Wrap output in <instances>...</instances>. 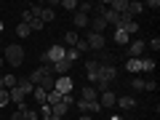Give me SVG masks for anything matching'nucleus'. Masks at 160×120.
<instances>
[{
  "label": "nucleus",
  "mask_w": 160,
  "mask_h": 120,
  "mask_svg": "<svg viewBox=\"0 0 160 120\" xmlns=\"http://www.w3.org/2000/svg\"><path fill=\"white\" fill-rule=\"evenodd\" d=\"M3 62H8L11 67H19V64L24 62V48L19 46V43H13V46H6V53H3Z\"/></svg>",
  "instance_id": "nucleus-1"
},
{
  "label": "nucleus",
  "mask_w": 160,
  "mask_h": 120,
  "mask_svg": "<svg viewBox=\"0 0 160 120\" xmlns=\"http://www.w3.org/2000/svg\"><path fill=\"white\" fill-rule=\"evenodd\" d=\"M115 75H118L115 72V64H99V80L93 86H99V83H102V86H112Z\"/></svg>",
  "instance_id": "nucleus-2"
},
{
  "label": "nucleus",
  "mask_w": 160,
  "mask_h": 120,
  "mask_svg": "<svg viewBox=\"0 0 160 120\" xmlns=\"http://www.w3.org/2000/svg\"><path fill=\"white\" fill-rule=\"evenodd\" d=\"M86 78H88V86H93L99 80V62L96 59H88L86 62Z\"/></svg>",
  "instance_id": "nucleus-3"
},
{
  "label": "nucleus",
  "mask_w": 160,
  "mask_h": 120,
  "mask_svg": "<svg viewBox=\"0 0 160 120\" xmlns=\"http://www.w3.org/2000/svg\"><path fill=\"white\" fill-rule=\"evenodd\" d=\"M86 43H88V48H93V51H104V46H107L104 35H96V32H88Z\"/></svg>",
  "instance_id": "nucleus-4"
},
{
  "label": "nucleus",
  "mask_w": 160,
  "mask_h": 120,
  "mask_svg": "<svg viewBox=\"0 0 160 120\" xmlns=\"http://www.w3.org/2000/svg\"><path fill=\"white\" fill-rule=\"evenodd\" d=\"M53 91H59L62 96H69V91H72V78H69V75L56 78V86H53Z\"/></svg>",
  "instance_id": "nucleus-5"
},
{
  "label": "nucleus",
  "mask_w": 160,
  "mask_h": 120,
  "mask_svg": "<svg viewBox=\"0 0 160 120\" xmlns=\"http://www.w3.org/2000/svg\"><path fill=\"white\" fill-rule=\"evenodd\" d=\"M69 107H72V96H64L59 104H53V107H51V112H53V118H64Z\"/></svg>",
  "instance_id": "nucleus-6"
},
{
  "label": "nucleus",
  "mask_w": 160,
  "mask_h": 120,
  "mask_svg": "<svg viewBox=\"0 0 160 120\" xmlns=\"http://www.w3.org/2000/svg\"><path fill=\"white\" fill-rule=\"evenodd\" d=\"M48 75H51V67H38L35 69V72H29V83H32V86H40V83H43V78H48Z\"/></svg>",
  "instance_id": "nucleus-7"
},
{
  "label": "nucleus",
  "mask_w": 160,
  "mask_h": 120,
  "mask_svg": "<svg viewBox=\"0 0 160 120\" xmlns=\"http://www.w3.org/2000/svg\"><path fill=\"white\" fill-rule=\"evenodd\" d=\"M144 48H147V43H144V40H133V43H131V46H128V59H139V56H142V53H144Z\"/></svg>",
  "instance_id": "nucleus-8"
},
{
  "label": "nucleus",
  "mask_w": 160,
  "mask_h": 120,
  "mask_svg": "<svg viewBox=\"0 0 160 120\" xmlns=\"http://www.w3.org/2000/svg\"><path fill=\"white\" fill-rule=\"evenodd\" d=\"M69 67H72V64H69L67 59H62V62H56V64H51V75L56 72V78H64V75L69 72Z\"/></svg>",
  "instance_id": "nucleus-9"
},
{
  "label": "nucleus",
  "mask_w": 160,
  "mask_h": 120,
  "mask_svg": "<svg viewBox=\"0 0 160 120\" xmlns=\"http://www.w3.org/2000/svg\"><path fill=\"white\" fill-rule=\"evenodd\" d=\"M107 8H109V11H115L118 16H123V13H128V0H112Z\"/></svg>",
  "instance_id": "nucleus-10"
},
{
  "label": "nucleus",
  "mask_w": 160,
  "mask_h": 120,
  "mask_svg": "<svg viewBox=\"0 0 160 120\" xmlns=\"http://www.w3.org/2000/svg\"><path fill=\"white\" fill-rule=\"evenodd\" d=\"M72 24H75L78 29H83V27H88V24H91V16H86V13L75 11V13H72Z\"/></svg>",
  "instance_id": "nucleus-11"
},
{
  "label": "nucleus",
  "mask_w": 160,
  "mask_h": 120,
  "mask_svg": "<svg viewBox=\"0 0 160 120\" xmlns=\"http://www.w3.org/2000/svg\"><path fill=\"white\" fill-rule=\"evenodd\" d=\"M115 102H118V96L112 93V88H109V91H104V93H99V104H102V109H104V107H112Z\"/></svg>",
  "instance_id": "nucleus-12"
},
{
  "label": "nucleus",
  "mask_w": 160,
  "mask_h": 120,
  "mask_svg": "<svg viewBox=\"0 0 160 120\" xmlns=\"http://www.w3.org/2000/svg\"><path fill=\"white\" fill-rule=\"evenodd\" d=\"M80 96H83V102H99V91L93 86H86L80 91Z\"/></svg>",
  "instance_id": "nucleus-13"
},
{
  "label": "nucleus",
  "mask_w": 160,
  "mask_h": 120,
  "mask_svg": "<svg viewBox=\"0 0 160 120\" xmlns=\"http://www.w3.org/2000/svg\"><path fill=\"white\" fill-rule=\"evenodd\" d=\"M8 96H11V102H13V104H22L24 99H27V93H24V91H22L19 86H13L11 91H8Z\"/></svg>",
  "instance_id": "nucleus-14"
},
{
  "label": "nucleus",
  "mask_w": 160,
  "mask_h": 120,
  "mask_svg": "<svg viewBox=\"0 0 160 120\" xmlns=\"http://www.w3.org/2000/svg\"><path fill=\"white\" fill-rule=\"evenodd\" d=\"M115 104H118L120 109H133V107H136V99H133V96H118Z\"/></svg>",
  "instance_id": "nucleus-15"
},
{
  "label": "nucleus",
  "mask_w": 160,
  "mask_h": 120,
  "mask_svg": "<svg viewBox=\"0 0 160 120\" xmlns=\"http://www.w3.org/2000/svg\"><path fill=\"white\" fill-rule=\"evenodd\" d=\"M88 27H91V32H96V35H104V29H107V22H104L102 16H96L91 24H88Z\"/></svg>",
  "instance_id": "nucleus-16"
},
{
  "label": "nucleus",
  "mask_w": 160,
  "mask_h": 120,
  "mask_svg": "<svg viewBox=\"0 0 160 120\" xmlns=\"http://www.w3.org/2000/svg\"><path fill=\"white\" fill-rule=\"evenodd\" d=\"M53 16H56V13H53V8H40V13H38V19H40L43 24L53 22Z\"/></svg>",
  "instance_id": "nucleus-17"
},
{
  "label": "nucleus",
  "mask_w": 160,
  "mask_h": 120,
  "mask_svg": "<svg viewBox=\"0 0 160 120\" xmlns=\"http://www.w3.org/2000/svg\"><path fill=\"white\" fill-rule=\"evenodd\" d=\"M144 11V3H139V0H128V13H131V19L136 16V13Z\"/></svg>",
  "instance_id": "nucleus-18"
},
{
  "label": "nucleus",
  "mask_w": 160,
  "mask_h": 120,
  "mask_svg": "<svg viewBox=\"0 0 160 120\" xmlns=\"http://www.w3.org/2000/svg\"><path fill=\"white\" fill-rule=\"evenodd\" d=\"M126 69H128V72H142V59H128Z\"/></svg>",
  "instance_id": "nucleus-19"
},
{
  "label": "nucleus",
  "mask_w": 160,
  "mask_h": 120,
  "mask_svg": "<svg viewBox=\"0 0 160 120\" xmlns=\"http://www.w3.org/2000/svg\"><path fill=\"white\" fill-rule=\"evenodd\" d=\"M120 29H123V32H126L128 38H131V35H136V32H139V24H136V22H126Z\"/></svg>",
  "instance_id": "nucleus-20"
},
{
  "label": "nucleus",
  "mask_w": 160,
  "mask_h": 120,
  "mask_svg": "<svg viewBox=\"0 0 160 120\" xmlns=\"http://www.w3.org/2000/svg\"><path fill=\"white\" fill-rule=\"evenodd\" d=\"M128 40L131 38H128L123 29H115V43H118V46H128Z\"/></svg>",
  "instance_id": "nucleus-21"
},
{
  "label": "nucleus",
  "mask_w": 160,
  "mask_h": 120,
  "mask_svg": "<svg viewBox=\"0 0 160 120\" xmlns=\"http://www.w3.org/2000/svg\"><path fill=\"white\" fill-rule=\"evenodd\" d=\"M16 83H19V78H16V75H6V78H3V88H6V91H11V88L16 86Z\"/></svg>",
  "instance_id": "nucleus-22"
},
{
  "label": "nucleus",
  "mask_w": 160,
  "mask_h": 120,
  "mask_svg": "<svg viewBox=\"0 0 160 120\" xmlns=\"http://www.w3.org/2000/svg\"><path fill=\"white\" fill-rule=\"evenodd\" d=\"M64 43H67V48H75V43H78V32H72V29H69V32L64 35Z\"/></svg>",
  "instance_id": "nucleus-23"
},
{
  "label": "nucleus",
  "mask_w": 160,
  "mask_h": 120,
  "mask_svg": "<svg viewBox=\"0 0 160 120\" xmlns=\"http://www.w3.org/2000/svg\"><path fill=\"white\" fill-rule=\"evenodd\" d=\"M16 86H19V88H22V91H24V93H32V88H35V86H32V83H29V80H27V78H19V83H16Z\"/></svg>",
  "instance_id": "nucleus-24"
},
{
  "label": "nucleus",
  "mask_w": 160,
  "mask_h": 120,
  "mask_svg": "<svg viewBox=\"0 0 160 120\" xmlns=\"http://www.w3.org/2000/svg\"><path fill=\"white\" fill-rule=\"evenodd\" d=\"M46 93H48V91H43V88H40V86H35V88H32V96L38 99L40 104H46Z\"/></svg>",
  "instance_id": "nucleus-25"
},
{
  "label": "nucleus",
  "mask_w": 160,
  "mask_h": 120,
  "mask_svg": "<svg viewBox=\"0 0 160 120\" xmlns=\"http://www.w3.org/2000/svg\"><path fill=\"white\" fill-rule=\"evenodd\" d=\"M59 6H62V8H67L69 13H75V11H78V0H62Z\"/></svg>",
  "instance_id": "nucleus-26"
},
{
  "label": "nucleus",
  "mask_w": 160,
  "mask_h": 120,
  "mask_svg": "<svg viewBox=\"0 0 160 120\" xmlns=\"http://www.w3.org/2000/svg\"><path fill=\"white\" fill-rule=\"evenodd\" d=\"M64 59H67L69 64H75V62H78V59H80V53L75 51V48H67V53H64Z\"/></svg>",
  "instance_id": "nucleus-27"
},
{
  "label": "nucleus",
  "mask_w": 160,
  "mask_h": 120,
  "mask_svg": "<svg viewBox=\"0 0 160 120\" xmlns=\"http://www.w3.org/2000/svg\"><path fill=\"white\" fill-rule=\"evenodd\" d=\"M155 69V59H142V72H152Z\"/></svg>",
  "instance_id": "nucleus-28"
},
{
  "label": "nucleus",
  "mask_w": 160,
  "mask_h": 120,
  "mask_svg": "<svg viewBox=\"0 0 160 120\" xmlns=\"http://www.w3.org/2000/svg\"><path fill=\"white\" fill-rule=\"evenodd\" d=\"M131 88L133 91H144V80L142 78H131Z\"/></svg>",
  "instance_id": "nucleus-29"
},
{
  "label": "nucleus",
  "mask_w": 160,
  "mask_h": 120,
  "mask_svg": "<svg viewBox=\"0 0 160 120\" xmlns=\"http://www.w3.org/2000/svg\"><path fill=\"white\" fill-rule=\"evenodd\" d=\"M6 104H11V96H8L6 88H0V107H6Z\"/></svg>",
  "instance_id": "nucleus-30"
},
{
  "label": "nucleus",
  "mask_w": 160,
  "mask_h": 120,
  "mask_svg": "<svg viewBox=\"0 0 160 120\" xmlns=\"http://www.w3.org/2000/svg\"><path fill=\"white\" fill-rule=\"evenodd\" d=\"M78 11H80V13H86V16H88V13L93 11V6H91V3H78Z\"/></svg>",
  "instance_id": "nucleus-31"
},
{
  "label": "nucleus",
  "mask_w": 160,
  "mask_h": 120,
  "mask_svg": "<svg viewBox=\"0 0 160 120\" xmlns=\"http://www.w3.org/2000/svg\"><path fill=\"white\" fill-rule=\"evenodd\" d=\"M29 32H32V29H29L27 24H19V27H16V35H19V38H27Z\"/></svg>",
  "instance_id": "nucleus-32"
},
{
  "label": "nucleus",
  "mask_w": 160,
  "mask_h": 120,
  "mask_svg": "<svg viewBox=\"0 0 160 120\" xmlns=\"http://www.w3.org/2000/svg\"><path fill=\"white\" fill-rule=\"evenodd\" d=\"M27 27H29V29H32V32H35V29H43V27H46V24L40 22V19H32V22H29Z\"/></svg>",
  "instance_id": "nucleus-33"
},
{
  "label": "nucleus",
  "mask_w": 160,
  "mask_h": 120,
  "mask_svg": "<svg viewBox=\"0 0 160 120\" xmlns=\"http://www.w3.org/2000/svg\"><path fill=\"white\" fill-rule=\"evenodd\" d=\"M22 120H38V112L35 109H27V112H22Z\"/></svg>",
  "instance_id": "nucleus-34"
},
{
  "label": "nucleus",
  "mask_w": 160,
  "mask_h": 120,
  "mask_svg": "<svg viewBox=\"0 0 160 120\" xmlns=\"http://www.w3.org/2000/svg\"><path fill=\"white\" fill-rule=\"evenodd\" d=\"M78 109H80V112H91V102H83V99H80V102H78Z\"/></svg>",
  "instance_id": "nucleus-35"
},
{
  "label": "nucleus",
  "mask_w": 160,
  "mask_h": 120,
  "mask_svg": "<svg viewBox=\"0 0 160 120\" xmlns=\"http://www.w3.org/2000/svg\"><path fill=\"white\" fill-rule=\"evenodd\" d=\"M144 91H158V83L155 80H144Z\"/></svg>",
  "instance_id": "nucleus-36"
},
{
  "label": "nucleus",
  "mask_w": 160,
  "mask_h": 120,
  "mask_svg": "<svg viewBox=\"0 0 160 120\" xmlns=\"http://www.w3.org/2000/svg\"><path fill=\"white\" fill-rule=\"evenodd\" d=\"M149 48H152V51H158V48H160V38H152V40H149Z\"/></svg>",
  "instance_id": "nucleus-37"
},
{
  "label": "nucleus",
  "mask_w": 160,
  "mask_h": 120,
  "mask_svg": "<svg viewBox=\"0 0 160 120\" xmlns=\"http://www.w3.org/2000/svg\"><path fill=\"white\" fill-rule=\"evenodd\" d=\"M144 8H160V0H149V3H144Z\"/></svg>",
  "instance_id": "nucleus-38"
},
{
  "label": "nucleus",
  "mask_w": 160,
  "mask_h": 120,
  "mask_svg": "<svg viewBox=\"0 0 160 120\" xmlns=\"http://www.w3.org/2000/svg\"><path fill=\"white\" fill-rule=\"evenodd\" d=\"M11 120H22V112H19V109H16V112L11 115Z\"/></svg>",
  "instance_id": "nucleus-39"
},
{
  "label": "nucleus",
  "mask_w": 160,
  "mask_h": 120,
  "mask_svg": "<svg viewBox=\"0 0 160 120\" xmlns=\"http://www.w3.org/2000/svg\"><path fill=\"white\" fill-rule=\"evenodd\" d=\"M109 120H123V115H112V118H109Z\"/></svg>",
  "instance_id": "nucleus-40"
},
{
  "label": "nucleus",
  "mask_w": 160,
  "mask_h": 120,
  "mask_svg": "<svg viewBox=\"0 0 160 120\" xmlns=\"http://www.w3.org/2000/svg\"><path fill=\"white\" fill-rule=\"evenodd\" d=\"M80 120H93V118H88V115H83V118H80Z\"/></svg>",
  "instance_id": "nucleus-41"
},
{
  "label": "nucleus",
  "mask_w": 160,
  "mask_h": 120,
  "mask_svg": "<svg viewBox=\"0 0 160 120\" xmlns=\"http://www.w3.org/2000/svg\"><path fill=\"white\" fill-rule=\"evenodd\" d=\"M0 88H3V75H0Z\"/></svg>",
  "instance_id": "nucleus-42"
},
{
  "label": "nucleus",
  "mask_w": 160,
  "mask_h": 120,
  "mask_svg": "<svg viewBox=\"0 0 160 120\" xmlns=\"http://www.w3.org/2000/svg\"><path fill=\"white\" fill-rule=\"evenodd\" d=\"M0 67H3V56H0Z\"/></svg>",
  "instance_id": "nucleus-43"
},
{
  "label": "nucleus",
  "mask_w": 160,
  "mask_h": 120,
  "mask_svg": "<svg viewBox=\"0 0 160 120\" xmlns=\"http://www.w3.org/2000/svg\"><path fill=\"white\" fill-rule=\"evenodd\" d=\"M0 32H3V22H0Z\"/></svg>",
  "instance_id": "nucleus-44"
},
{
  "label": "nucleus",
  "mask_w": 160,
  "mask_h": 120,
  "mask_svg": "<svg viewBox=\"0 0 160 120\" xmlns=\"http://www.w3.org/2000/svg\"><path fill=\"white\" fill-rule=\"evenodd\" d=\"M53 120H64V118H53Z\"/></svg>",
  "instance_id": "nucleus-45"
}]
</instances>
